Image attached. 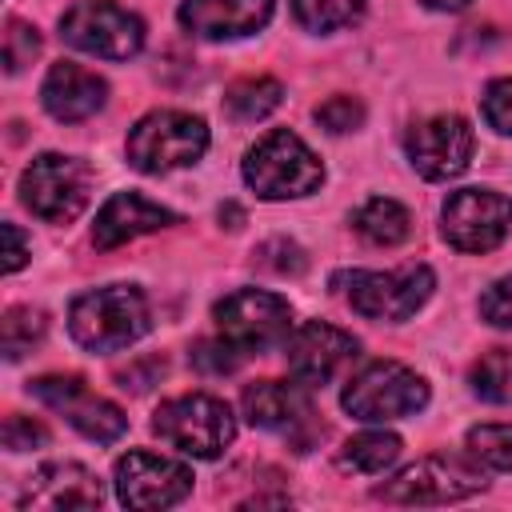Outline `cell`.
Masks as SVG:
<instances>
[{
  "mask_svg": "<svg viewBox=\"0 0 512 512\" xmlns=\"http://www.w3.org/2000/svg\"><path fill=\"white\" fill-rule=\"evenodd\" d=\"M152 328V312L140 288L108 284L96 292H84L68 308V332L88 352H120L136 344Z\"/></svg>",
  "mask_w": 512,
  "mask_h": 512,
  "instance_id": "cell-1",
  "label": "cell"
},
{
  "mask_svg": "<svg viewBox=\"0 0 512 512\" xmlns=\"http://www.w3.org/2000/svg\"><path fill=\"white\" fill-rule=\"evenodd\" d=\"M244 180L264 200H288V196L316 192L320 180H324V168H320L316 152L296 132L276 128V132L260 136L248 148V156H244Z\"/></svg>",
  "mask_w": 512,
  "mask_h": 512,
  "instance_id": "cell-2",
  "label": "cell"
},
{
  "mask_svg": "<svg viewBox=\"0 0 512 512\" xmlns=\"http://www.w3.org/2000/svg\"><path fill=\"white\" fill-rule=\"evenodd\" d=\"M152 432L184 456L216 460L232 444L236 420H232V412L220 396L192 392V396H176V400L160 404L156 416H152Z\"/></svg>",
  "mask_w": 512,
  "mask_h": 512,
  "instance_id": "cell-3",
  "label": "cell"
},
{
  "mask_svg": "<svg viewBox=\"0 0 512 512\" xmlns=\"http://www.w3.org/2000/svg\"><path fill=\"white\" fill-rule=\"evenodd\" d=\"M208 148V128L192 112H148L128 132V164L140 172H172L196 164Z\"/></svg>",
  "mask_w": 512,
  "mask_h": 512,
  "instance_id": "cell-4",
  "label": "cell"
},
{
  "mask_svg": "<svg viewBox=\"0 0 512 512\" xmlns=\"http://www.w3.org/2000/svg\"><path fill=\"white\" fill-rule=\"evenodd\" d=\"M60 36L92 56L104 60H128L144 48V24L116 0H76L60 16Z\"/></svg>",
  "mask_w": 512,
  "mask_h": 512,
  "instance_id": "cell-5",
  "label": "cell"
},
{
  "mask_svg": "<svg viewBox=\"0 0 512 512\" xmlns=\"http://www.w3.org/2000/svg\"><path fill=\"white\" fill-rule=\"evenodd\" d=\"M88 184L92 172L84 160L76 156H60V152H44L36 156L24 176H20V196L24 204L48 220V224H68L80 216V208L88 204Z\"/></svg>",
  "mask_w": 512,
  "mask_h": 512,
  "instance_id": "cell-6",
  "label": "cell"
},
{
  "mask_svg": "<svg viewBox=\"0 0 512 512\" xmlns=\"http://www.w3.org/2000/svg\"><path fill=\"white\" fill-rule=\"evenodd\" d=\"M428 404V384L396 364V360H380V364H368L356 380H348L344 388V408L356 416V420H400V416H412Z\"/></svg>",
  "mask_w": 512,
  "mask_h": 512,
  "instance_id": "cell-7",
  "label": "cell"
},
{
  "mask_svg": "<svg viewBox=\"0 0 512 512\" xmlns=\"http://www.w3.org/2000/svg\"><path fill=\"white\" fill-rule=\"evenodd\" d=\"M484 488V472L456 456H424L408 464L400 476L376 488L388 504H452L464 496H476Z\"/></svg>",
  "mask_w": 512,
  "mask_h": 512,
  "instance_id": "cell-8",
  "label": "cell"
},
{
  "mask_svg": "<svg viewBox=\"0 0 512 512\" xmlns=\"http://www.w3.org/2000/svg\"><path fill=\"white\" fill-rule=\"evenodd\" d=\"M436 276L428 264H408L396 272H352L348 304L368 320H408L432 296Z\"/></svg>",
  "mask_w": 512,
  "mask_h": 512,
  "instance_id": "cell-9",
  "label": "cell"
},
{
  "mask_svg": "<svg viewBox=\"0 0 512 512\" xmlns=\"http://www.w3.org/2000/svg\"><path fill=\"white\" fill-rule=\"evenodd\" d=\"M288 324H292L288 300L276 296V292H264V288H236L216 304L220 336L232 348H240L244 356L276 344L280 336H288Z\"/></svg>",
  "mask_w": 512,
  "mask_h": 512,
  "instance_id": "cell-10",
  "label": "cell"
},
{
  "mask_svg": "<svg viewBox=\"0 0 512 512\" xmlns=\"http://www.w3.org/2000/svg\"><path fill=\"white\" fill-rule=\"evenodd\" d=\"M28 392L40 404H48L52 412H60L80 436H88L96 444H112L128 428V416L112 400L96 396L80 376H40L28 384Z\"/></svg>",
  "mask_w": 512,
  "mask_h": 512,
  "instance_id": "cell-11",
  "label": "cell"
},
{
  "mask_svg": "<svg viewBox=\"0 0 512 512\" xmlns=\"http://www.w3.org/2000/svg\"><path fill=\"white\" fill-rule=\"evenodd\" d=\"M512 232V200L488 188H460L444 200V240L460 252H492Z\"/></svg>",
  "mask_w": 512,
  "mask_h": 512,
  "instance_id": "cell-12",
  "label": "cell"
},
{
  "mask_svg": "<svg viewBox=\"0 0 512 512\" xmlns=\"http://www.w3.org/2000/svg\"><path fill=\"white\" fill-rule=\"evenodd\" d=\"M192 492V468L156 452H128L116 460V496L124 508H172Z\"/></svg>",
  "mask_w": 512,
  "mask_h": 512,
  "instance_id": "cell-13",
  "label": "cell"
},
{
  "mask_svg": "<svg viewBox=\"0 0 512 512\" xmlns=\"http://www.w3.org/2000/svg\"><path fill=\"white\" fill-rule=\"evenodd\" d=\"M472 128L460 116H432L408 132V160L424 180H452L472 160Z\"/></svg>",
  "mask_w": 512,
  "mask_h": 512,
  "instance_id": "cell-14",
  "label": "cell"
},
{
  "mask_svg": "<svg viewBox=\"0 0 512 512\" xmlns=\"http://www.w3.org/2000/svg\"><path fill=\"white\" fill-rule=\"evenodd\" d=\"M356 336L332 328V324H300L288 340H284V360H288V372L292 380L316 388V384H328L344 364L356 360Z\"/></svg>",
  "mask_w": 512,
  "mask_h": 512,
  "instance_id": "cell-15",
  "label": "cell"
},
{
  "mask_svg": "<svg viewBox=\"0 0 512 512\" xmlns=\"http://www.w3.org/2000/svg\"><path fill=\"white\" fill-rule=\"evenodd\" d=\"M308 384L300 380H256L240 392V408L248 416L252 428H268V432H288L296 436L300 428L312 424V404H308Z\"/></svg>",
  "mask_w": 512,
  "mask_h": 512,
  "instance_id": "cell-16",
  "label": "cell"
},
{
  "mask_svg": "<svg viewBox=\"0 0 512 512\" xmlns=\"http://www.w3.org/2000/svg\"><path fill=\"white\" fill-rule=\"evenodd\" d=\"M272 16V0H184L180 24L200 40H228L260 32Z\"/></svg>",
  "mask_w": 512,
  "mask_h": 512,
  "instance_id": "cell-17",
  "label": "cell"
},
{
  "mask_svg": "<svg viewBox=\"0 0 512 512\" xmlns=\"http://www.w3.org/2000/svg\"><path fill=\"white\" fill-rule=\"evenodd\" d=\"M104 96H108V84L92 72V68H80L72 60H60L48 68L44 84H40V100L44 108L64 120V124H76V120H88L92 112L104 108Z\"/></svg>",
  "mask_w": 512,
  "mask_h": 512,
  "instance_id": "cell-18",
  "label": "cell"
},
{
  "mask_svg": "<svg viewBox=\"0 0 512 512\" xmlns=\"http://www.w3.org/2000/svg\"><path fill=\"white\" fill-rule=\"evenodd\" d=\"M104 500L96 476L84 464H44L36 476H28L20 508H96Z\"/></svg>",
  "mask_w": 512,
  "mask_h": 512,
  "instance_id": "cell-19",
  "label": "cell"
},
{
  "mask_svg": "<svg viewBox=\"0 0 512 512\" xmlns=\"http://www.w3.org/2000/svg\"><path fill=\"white\" fill-rule=\"evenodd\" d=\"M164 224H176V216L160 204H152L148 196L140 192H116L100 212H96V228H92V240L96 248H120L144 232H156Z\"/></svg>",
  "mask_w": 512,
  "mask_h": 512,
  "instance_id": "cell-20",
  "label": "cell"
},
{
  "mask_svg": "<svg viewBox=\"0 0 512 512\" xmlns=\"http://www.w3.org/2000/svg\"><path fill=\"white\" fill-rule=\"evenodd\" d=\"M396 456H400V436H392V432H360L336 452V464H340V472L376 476L388 464H396Z\"/></svg>",
  "mask_w": 512,
  "mask_h": 512,
  "instance_id": "cell-21",
  "label": "cell"
},
{
  "mask_svg": "<svg viewBox=\"0 0 512 512\" xmlns=\"http://www.w3.org/2000/svg\"><path fill=\"white\" fill-rule=\"evenodd\" d=\"M280 100H284V88L272 76H244L224 92V112L240 124H252V120H264L268 112H276Z\"/></svg>",
  "mask_w": 512,
  "mask_h": 512,
  "instance_id": "cell-22",
  "label": "cell"
},
{
  "mask_svg": "<svg viewBox=\"0 0 512 512\" xmlns=\"http://www.w3.org/2000/svg\"><path fill=\"white\" fill-rule=\"evenodd\" d=\"M356 232H360L364 240L380 244V248H392V244L408 240L412 216H408V208L396 204L392 196H376V200H368V204L356 212Z\"/></svg>",
  "mask_w": 512,
  "mask_h": 512,
  "instance_id": "cell-23",
  "label": "cell"
},
{
  "mask_svg": "<svg viewBox=\"0 0 512 512\" xmlns=\"http://www.w3.org/2000/svg\"><path fill=\"white\" fill-rule=\"evenodd\" d=\"M468 380H472V392H476V396H484V400H492V404H512V348H492V352H484V356L472 364Z\"/></svg>",
  "mask_w": 512,
  "mask_h": 512,
  "instance_id": "cell-24",
  "label": "cell"
},
{
  "mask_svg": "<svg viewBox=\"0 0 512 512\" xmlns=\"http://www.w3.org/2000/svg\"><path fill=\"white\" fill-rule=\"evenodd\" d=\"M292 12L308 32H336L360 20L364 0H292Z\"/></svg>",
  "mask_w": 512,
  "mask_h": 512,
  "instance_id": "cell-25",
  "label": "cell"
},
{
  "mask_svg": "<svg viewBox=\"0 0 512 512\" xmlns=\"http://www.w3.org/2000/svg\"><path fill=\"white\" fill-rule=\"evenodd\" d=\"M468 452L496 472L512 476V424H480L468 432Z\"/></svg>",
  "mask_w": 512,
  "mask_h": 512,
  "instance_id": "cell-26",
  "label": "cell"
},
{
  "mask_svg": "<svg viewBox=\"0 0 512 512\" xmlns=\"http://www.w3.org/2000/svg\"><path fill=\"white\" fill-rule=\"evenodd\" d=\"M44 328H48L44 312H36V308H8V312H4V324H0L4 356H8V360H20V356L44 336Z\"/></svg>",
  "mask_w": 512,
  "mask_h": 512,
  "instance_id": "cell-27",
  "label": "cell"
},
{
  "mask_svg": "<svg viewBox=\"0 0 512 512\" xmlns=\"http://www.w3.org/2000/svg\"><path fill=\"white\" fill-rule=\"evenodd\" d=\"M36 52H40L36 28L24 24V20H8V32H4V68L8 72H20L24 64H32Z\"/></svg>",
  "mask_w": 512,
  "mask_h": 512,
  "instance_id": "cell-28",
  "label": "cell"
},
{
  "mask_svg": "<svg viewBox=\"0 0 512 512\" xmlns=\"http://www.w3.org/2000/svg\"><path fill=\"white\" fill-rule=\"evenodd\" d=\"M480 108H484V120H488L496 132L512 136V76L492 80V84L484 88V96H480Z\"/></svg>",
  "mask_w": 512,
  "mask_h": 512,
  "instance_id": "cell-29",
  "label": "cell"
},
{
  "mask_svg": "<svg viewBox=\"0 0 512 512\" xmlns=\"http://www.w3.org/2000/svg\"><path fill=\"white\" fill-rule=\"evenodd\" d=\"M316 120L328 128V132H352L364 124V104L356 96H332L316 108Z\"/></svg>",
  "mask_w": 512,
  "mask_h": 512,
  "instance_id": "cell-30",
  "label": "cell"
},
{
  "mask_svg": "<svg viewBox=\"0 0 512 512\" xmlns=\"http://www.w3.org/2000/svg\"><path fill=\"white\" fill-rule=\"evenodd\" d=\"M240 360H244V352H240V348H232L224 336H220V340H200V344L192 348V364H196L200 372H212V376L232 372Z\"/></svg>",
  "mask_w": 512,
  "mask_h": 512,
  "instance_id": "cell-31",
  "label": "cell"
},
{
  "mask_svg": "<svg viewBox=\"0 0 512 512\" xmlns=\"http://www.w3.org/2000/svg\"><path fill=\"white\" fill-rule=\"evenodd\" d=\"M256 264L260 268H272V272H280V276H296V272H304V252L292 244V240H284V236H276V240H268V244H260L256 248Z\"/></svg>",
  "mask_w": 512,
  "mask_h": 512,
  "instance_id": "cell-32",
  "label": "cell"
},
{
  "mask_svg": "<svg viewBox=\"0 0 512 512\" xmlns=\"http://www.w3.org/2000/svg\"><path fill=\"white\" fill-rule=\"evenodd\" d=\"M480 316L488 324H496V328H512V276H504V280H496V284L484 288Z\"/></svg>",
  "mask_w": 512,
  "mask_h": 512,
  "instance_id": "cell-33",
  "label": "cell"
},
{
  "mask_svg": "<svg viewBox=\"0 0 512 512\" xmlns=\"http://www.w3.org/2000/svg\"><path fill=\"white\" fill-rule=\"evenodd\" d=\"M0 440H4V448H8V452H24V448L44 444V440H48V428H44V424H36V420H28V416H20V412H12V416L4 420Z\"/></svg>",
  "mask_w": 512,
  "mask_h": 512,
  "instance_id": "cell-34",
  "label": "cell"
},
{
  "mask_svg": "<svg viewBox=\"0 0 512 512\" xmlns=\"http://www.w3.org/2000/svg\"><path fill=\"white\" fill-rule=\"evenodd\" d=\"M4 240H8L4 268H8V272H16V268L28 260V252H24V236H20V228H16V224H4Z\"/></svg>",
  "mask_w": 512,
  "mask_h": 512,
  "instance_id": "cell-35",
  "label": "cell"
},
{
  "mask_svg": "<svg viewBox=\"0 0 512 512\" xmlns=\"http://www.w3.org/2000/svg\"><path fill=\"white\" fill-rule=\"evenodd\" d=\"M428 8H436V12H460L468 0H424Z\"/></svg>",
  "mask_w": 512,
  "mask_h": 512,
  "instance_id": "cell-36",
  "label": "cell"
},
{
  "mask_svg": "<svg viewBox=\"0 0 512 512\" xmlns=\"http://www.w3.org/2000/svg\"><path fill=\"white\" fill-rule=\"evenodd\" d=\"M220 220H232V228H240V220H244V212H240L236 204H220Z\"/></svg>",
  "mask_w": 512,
  "mask_h": 512,
  "instance_id": "cell-37",
  "label": "cell"
}]
</instances>
